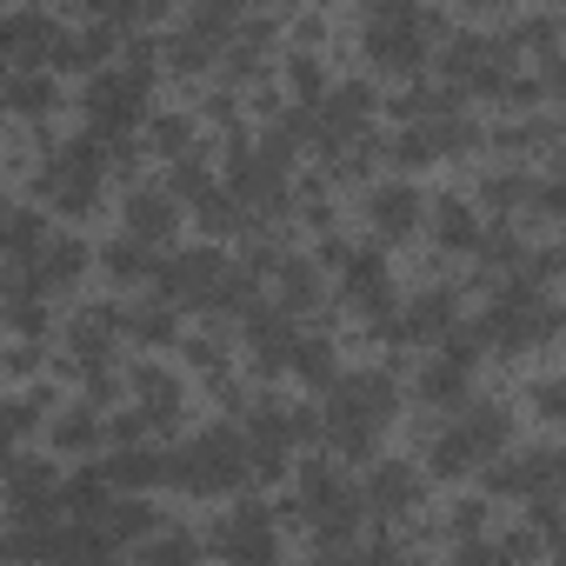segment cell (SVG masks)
I'll list each match as a JSON object with an SVG mask.
<instances>
[{"label": "cell", "mask_w": 566, "mask_h": 566, "mask_svg": "<svg viewBox=\"0 0 566 566\" xmlns=\"http://www.w3.org/2000/svg\"><path fill=\"white\" fill-rule=\"evenodd\" d=\"M394 407H400V394H394L387 374H354V380H340L334 400H327V440L360 460V453L374 447V427H387Z\"/></svg>", "instance_id": "obj_1"}, {"label": "cell", "mask_w": 566, "mask_h": 566, "mask_svg": "<svg viewBox=\"0 0 566 566\" xmlns=\"http://www.w3.org/2000/svg\"><path fill=\"white\" fill-rule=\"evenodd\" d=\"M167 480L187 493H220L233 480H247V440L233 427H207L200 440H187L180 453H167Z\"/></svg>", "instance_id": "obj_2"}, {"label": "cell", "mask_w": 566, "mask_h": 566, "mask_svg": "<svg viewBox=\"0 0 566 566\" xmlns=\"http://www.w3.org/2000/svg\"><path fill=\"white\" fill-rule=\"evenodd\" d=\"M506 447V413L500 407H467V413H453V427L433 440V467L440 473H467L473 460H486V453H500Z\"/></svg>", "instance_id": "obj_3"}, {"label": "cell", "mask_w": 566, "mask_h": 566, "mask_svg": "<svg viewBox=\"0 0 566 566\" xmlns=\"http://www.w3.org/2000/svg\"><path fill=\"white\" fill-rule=\"evenodd\" d=\"M553 334V307L533 294V280H520L513 294H500L486 307V321L473 327V340H493V347H526V340H546Z\"/></svg>", "instance_id": "obj_4"}, {"label": "cell", "mask_w": 566, "mask_h": 566, "mask_svg": "<svg viewBox=\"0 0 566 566\" xmlns=\"http://www.w3.org/2000/svg\"><path fill=\"white\" fill-rule=\"evenodd\" d=\"M41 187L61 200V207H87L94 187H101V140H74L54 154V167L41 174Z\"/></svg>", "instance_id": "obj_5"}, {"label": "cell", "mask_w": 566, "mask_h": 566, "mask_svg": "<svg viewBox=\"0 0 566 566\" xmlns=\"http://www.w3.org/2000/svg\"><path fill=\"white\" fill-rule=\"evenodd\" d=\"M140 101H147V74H140V67H114V74H101V81L87 87V107H94V120L107 127V140H120V127L140 114Z\"/></svg>", "instance_id": "obj_6"}, {"label": "cell", "mask_w": 566, "mask_h": 566, "mask_svg": "<svg viewBox=\"0 0 566 566\" xmlns=\"http://www.w3.org/2000/svg\"><path fill=\"white\" fill-rule=\"evenodd\" d=\"M220 273H227V260L207 253V247H200V253H174V260L154 266V280H160V294H167V301H200V307L213 301Z\"/></svg>", "instance_id": "obj_7"}, {"label": "cell", "mask_w": 566, "mask_h": 566, "mask_svg": "<svg viewBox=\"0 0 566 566\" xmlns=\"http://www.w3.org/2000/svg\"><path fill=\"white\" fill-rule=\"evenodd\" d=\"M367 34H374V54H380L387 67H413V61H420L427 14H413V8H374V14H367Z\"/></svg>", "instance_id": "obj_8"}, {"label": "cell", "mask_w": 566, "mask_h": 566, "mask_svg": "<svg viewBox=\"0 0 566 566\" xmlns=\"http://www.w3.org/2000/svg\"><path fill=\"white\" fill-rule=\"evenodd\" d=\"M220 553L233 566H273V520L260 506H240L227 526H220Z\"/></svg>", "instance_id": "obj_9"}, {"label": "cell", "mask_w": 566, "mask_h": 566, "mask_svg": "<svg viewBox=\"0 0 566 566\" xmlns=\"http://www.w3.org/2000/svg\"><path fill=\"white\" fill-rule=\"evenodd\" d=\"M553 473H559V460H553L546 447H533V453L500 460L486 486H493V493H533V500H546V493H553Z\"/></svg>", "instance_id": "obj_10"}, {"label": "cell", "mask_w": 566, "mask_h": 566, "mask_svg": "<svg viewBox=\"0 0 566 566\" xmlns=\"http://www.w3.org/2000/svg\"><path fill=\"white\" fill-rule=\"evenodd\" d=\"M233 200L273 207L280 200V154H233Z\"/></svg>", "instance_id": "obj_11"}, {"label": "cell", "mask_w": 566, "mask_h": 566, "mask_svg": "<svg viewBox=\"0 0 566 566\" xmlns=\"http://www.w3.org/2000/svg\"><path fill=\"white\" fill-rule=\"evenodd\" d=\"M8 500H14V513H21V520H28V513H48V506L61 500L54 467H48V460H21V467H14V480H8Z\"/></svg>", "instance_id": "obj_12"}, {"label": "cell", "mask_w": 566, "mask_h": 566, "mask_svg": "<svg viewBox=\"0 0 566 566\" xmlns=\"http://www.w3.org/2000/svg\"><path fill=\"white\" fill-rule=\"evenodd\" d=\"M447 327H453V294H420L394 314V334H407V340H440Z\"/></svg>", "instance_id": "obj_13"}, {"label": "cell", "mask_w": 566, "mask_h": 566, "mask_svg": "<svg viewBox=\"0 0 566 566\" xmlns=\"http://www.w3.org/2000/svg\"><path fill=\"white\" fill-rule=\"evenodd\" d=\"M347 294H354L367 314H387L394 287H387V266H380V253H347Z\"/></svg>", "instance_id": "obj_14"}, {"label": "cell", "mask_w": 566, "mask_h": 566, "mask_svg": "<svg viewBox=\"0 0 566 566\" xmlns=\"http://www.w3.org/2000/svg\"><path fill=\"white\" fill-rule=\"evenodd\" d=\"M360 120H367V87H340V94L321 107V120H314V127H321V140H327V147H340L347 134H360Z\"/></svg>", "instance_id": "obj_15"}, {"label": "cell", "mask_w": 566, "mask_h": 566, "mask_svg": "<svg viewBox=\"0 0 566 566\" xmlns=\"http://www.w3.org/2000/svg\"><path fill=\"white\" fill-rule=\"evenodd\" d=\"M127 233L147 240V247L167 240V233H174V200H167V193H134V200H127Z\"/></svg>", "instance_id": "obj_16"}, {"label": "cell", "mask_w": 566, "mask_h": 566, "mask_svg": "<svg viewBox=\"0 0 566 566\" xmlns=\"http://www.w3.org/2000/svg\"><path fill=\"white\" fill-rule=\"evenodd\" d=\"M413 493H420V486H413V473H407V467H374V480H367V493H360V500H367L374 513H407V506H413Z\"/></svg>", "instance_id": "obj_17"}, {"label": "cell", "mask_w": 566, "mask_h": 566, "mask_svg": "<svg viewBox=\"0 0 566 566\" xmlns=\"http://www.w3.org/2000/svg\"><path fill=\"white\" fill-rule=\"evenodd\" d=\"M0 247L28 266V260L48 247V220H41V213H0Z\"/></svg>", "instance_id": "obj_18"}, {"label": "cell", "mask_w": 566, "mask_h": 566, "mask_svg": "<svg viewBox=\"0 0 566 566\" xmlns=\"http://www.w3.org/2000/svg\"><path fill=\"white\" fill-rule=\"evenodd\" d=\"M413 220H420V193L413 187H380L374 193V227L380 233H407Z\"/></svg>", "instance_id": "obj_19"}, {"label": "cell", "mask_w": 566, "mask_h": 566, "mask_svg": "<svg viewBox=\"0 0 566 566\" xmlns=\"http://www.w3.org/2000/svg\"><path fill=\"white\" fill-rule=\"evenodd\" d=\"M107 486H114V480H107V467H81V473L61 486V500H67V506H81L87 520H101V513H107Z\"/></svg>", "instance_id": "obj_20"}, {"label": "cell", "mask_w": 566, "mask_h": 566, "mask_svg": "<svg viewBox=\"0 0 566 566\" xmlns=\"http://www.w3.org/2000/svg\"><path fill=\"white\" fill-rule=\"evenodd\" d=\"M107 480H114V486H154V480H167V453H140V447H127V453L107 467Z\"/></svg>", "instance_id": "obj_21"}, {"label": "cell", "mask_w": 566, "mask_h": 566, "mask_svg": "<svg viewBox=\"0 0 566 566\" xmlns=\"http://www.w3.org/2000/svg\"><path fill=\"white\" fill-rule=\"evenodd\" d=\"M107 266H114V280H140V273H154L160 260H154V247H147V240H134V233H127V240H114V247H107Z\"/></svg>", "instance_id": "obj_22"}, {"label": "cell", "mask_w": 566, "mask_h": 566, "mask_svg": "<svg viewBox=\"0 0 566 566\" xmlns=\"http://www.w3.org/2000/svg\"><path fill=\"white\" fill-rule=\"evenodd\" d=\"M140 566H193V533H154L147 546H140Z\"/></svg>", "instance_id": "obj_23"}, {"label": "cell", "mask_w": 566, "mask_h": 566, "mask_svg": "<svg viewBox=\"0 0 566 566\" xmlns=\"http://www.w3.org/2000/svg\"><path fill=\"white\" fill-rule=\"evenodd\" d=\"M420 394H427V400H460V394H467V367L440 354V360L427 367V380H420Z\"/></svg>", "instance_id": "obj_24"}, {"label": "cell", "mask_w": 566, "mask_h": 566, "mask_svg": "<svg viewBox=\"0 0 566 566\" xmlns=\"http://www.w3.org/2000/svg\"><path fill=\"white\" fill-rule=\"evenodd\" d=\"M440 240H447V247H473V240H480V227H473V213H467L460 200L440 207Z\"/></svg>", "instance_id": "obj_25"}, {"label": "cell", "mask_w": 566, "mask_h": 566, "mask_svg": "<svg viewBox=\"0 0 566 566\" xmlns=\"http://www.w3.org/2000/svg\"><path fill=\"white\" fill-rule=\"evenodd\" d=\"M314 273L301 266V260H287V273H280V301H287V307H314Z\"/></svg>", "instance_id": "obj_26"}, {"label": "cell", "mask_w": 566, "mask_h": 566, "mask_svg": "<svg viewBox=\"0 0 566 566\" xmlns=\"http://www.w3.org/2000/svg\"><path fill=\"white\" fill-rule=\"evenodd\" d=\"M460 566H513V546H486V539H467Z\"/></svg>", "instance_id": "obj_27"}, {"label": "cell", "mask_w": 566, "mask_h": 566, "mask_svg": "<svg viewBox=\"0 0 566 566\" xmlns=\"http://www.w3.org/2000/svg\"><path fill=\"white\" fill-rule=\"evenodd\" d=\"M8 101H14L21 114H41V107H48V81H14V87H8Z\"/></svg>", "instance_id": "obj_28"}, {"label": "cell", "mask_w": 566, "mask_h": 566, "mask_svg": "<svg viewBox=\"0 0 566 566\" xmlns=\"http://www.w3.org/2000/svg\"><path fill=\"white\" fill-rule=\"evenodd\" d=\"M134 327H140L147 340H167V334H174V321H167V307H147V314H134Z\"/></svg>", "instance_id": "obj_29"}, {"label": "cell", "mask_w": 566, "mask_h": 566, "mask_svg": "<svg viewBox=\"0 0 566 566\" xmlns=\"http://www.w3.org/2000/svg\"><path fill=\"white\" fill-rule=\"evenodd\" d=\"M61 440H67V447H87V440H94V413H67Z\"/></svg>", "instance_id": "obj_30"}, {"label": "cell", "mask_w": 566, "mask_h": 566, "mask_svg": "<svg viewBox=\"0 0 566 566\" xmlns=\"http://www.w3.org/2000/svg\"><path fill=\"white\" fill-rule=\"evenodd\" d=\"M187 140V120H160V147H180Z\"/></svg>", "instance_id": "obj_31"}, {"label": "cell", "mask_w": 566, "mask_h": 566, "mask_svg": "<svg viewBox=\"0 0 566 566\" xmlns=\"http://www.w3.org/2000/svg\"><path fill=\"white\" fill-rule=\"evenodd\" d=\"M8 433H14V427H8V420H0V453H8Z\"/></svg>", "instance_id": "obj_32"}, {"label": "cell", "mask_w": 566, "mask_h": 566, "mask_svg": "<svg viewBox=\"0 0 566 566\" xmlns=\"http://www.w3.org/2000/svg\"><path fill=\"white\" fill-rule=\"evenodd\" d=\"M67 566H107V559H67Z\"/></svg>", "instance_id": "obj_33"}]
</instances>
